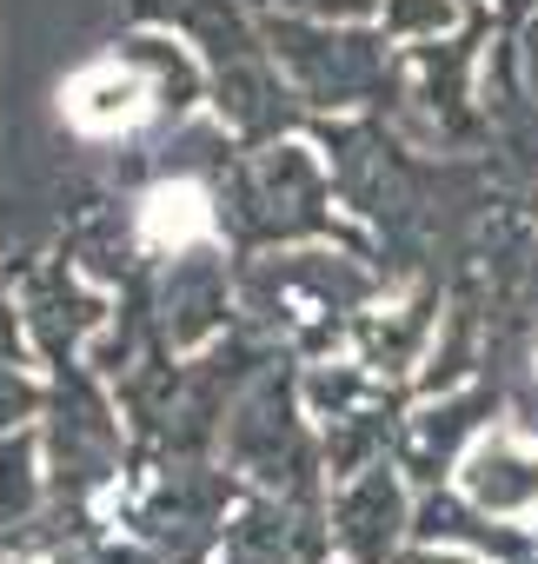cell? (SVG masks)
I'll return each instance as SVG.
<instances>
[{"label": "cell", "instance_id": "2", "mask_svg": "<svg viewBox=\"0 0 538 564\" xmlns=\"http://www.w3.org/2000/svg\"><path fill=\"white\" fill-rule=\"evenodd\" d=\"M213 232V206L193 180H173V186H153L147 193V239L160 246H186V239H206Z\"/></svg>", "mask_w": 538, "mask_h": 564}, {"label": "cell", "instance_id": "1", "mask_svg": "<svg viewBox=\"0 0 538 564\" xmlns=\"http://www.w3.org/2000/svg\"><path fill=\"white\" fill-rule=\"evenodd\" d=\"M67 120L80 127V133H120V127H140L147 120V80L140 74H127L120 61H100V67H80L74 80H67Z\"/></svg>", "mask_w": 538, "mask_h": 564}]
</instances>
